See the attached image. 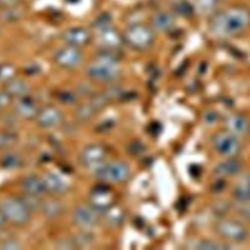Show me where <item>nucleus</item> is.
Listing matches in <instances>:
<instances>
[{"label": "nucleus", "mask_w": 250, "mask_h": 250, "mask_svg": "<svg viewBox=\"0 0 250 250\" xmlns=\"http://www.w3.org/2000/svg\"><path fill=\"white\" fill-rule=\"evenodd\" d=\"M3 165L7 168H16L20 165V158L18 155L14 153H9L6 154L3 157Z\"/></svg>", "instance_id": "c85d7f7f"}, {"label": "nucleus", "mask_w": 250, "mask_h": 250, "mask_svg": "<svg viewBox=\"0 0 250 250\" xmlns=\"http://www.w3.org/2000/svg\"><path fill=\"white\" fill-rule=\"evenodd\" d=\"M219 0H194L193 8L200 15L211 16L217 12Z\"/></svg>", "instance_id": "5701e85b"}, {"label": "nucleus", "mask_w": 250, "mask_h": 250, "mask_svg": "<svg viewBox=\"0 0 250 250\" xmlns=\"http://www.w3.org/2000/svg\"><path fill=\"white\" fill-rule=\"evenodd\" d=\"M15 68L10 64H3L0 65V80L2 81H9L14 78L15 76Z\"/></svg>", "instance_id": "cd10ccee"}, {"label": "nucleus", "mask_w": 250, "mask_h": 250, "mask_svg": "<svg viewBox=\"0 0 250 250\" xmlns=\"http://www.w3.org/2000/svg\"><path fill=\"white\" fill-rule=\"evenodd\" d=\"M5 91L11 97H18L21 99V98L27 97L29 92V87L24 81L21 79L13 78L6 82Z\"/></svg>", "instance_id": "aec40b11"}, {"label": "nucleus", "mask_w": 250, "mask_h": 250, "mask_svg": "<svg viewBox=\"0 0 250 250\" xmlns=\"http://www.w3.org/2000/svg\"><path fill=\"white\" fill-rule=\"evenodd\" d=\"M43 184L45 189L53 193H62L67 189L66 183L58 175L48 173L43 177Z\"/></svg>", "instance_id": "6ab92c4d"}, {"label": "nucleus", "mask_w": 250, "mask_h": 250, "mask_svg": "<svg viewBox=\"0 0 250 250\" xmlns=\"http://www.w3.org/2000/svg\"><path fill=\"white\" fill-rule=\"evenodd\" d=\"M11 96L4 90L3 92H0V107H5L10 104Z\"/></svg>", "instance_id": "473e14b6"}, {"label": "nucleus", "mask_w": 250, "mask_h": 250, "mask_svg": "<svg viewBox=\"0 0 250 250\" xmlns=\"http://www.w3.org/2000/svg\"><path fill=\"white\" fill-rule=\"evenodd\" d=\"M20 1H21V0H0V4L2 7H5V6L16 5V4L20 3Z\"/></svg>", "instance_id": "f704fd0d"}, {"label": "nucleus", "mask_w": 250, "mask_h": 250, "mask_svg": "<svg viewBox=\"0 0 250 250\" xmlns=\"http://www.w3.org/2000/svg\"><path fill=\"white\" fill-rule=\"evenodd\" d=\"M173 12L174 15L182 17V18H188L193 14L194 8L191 7L187 1L179 0L173 5Z\"/></svg>", "instance_id": "b1692460"}, {"label": "nucleus", "mask_w": 250, "mask_h": 250, "mask_svg": "<svg viewBox=\"0 0 250 250\" xmlns=\"http://www.w3.org/2000/svg\"><path fill=\"white\" fill-rule=\"evenodd\" d=\"M105 156L104 148L100 145H91L81 153V161L91 167H100Z\"/></svg>", "instance_id": "4468645a"}, {"label": "nucleus", "mask_w": 250, "mask_h": 250, "mask_svg": "<svg viewBox=\"0 0 250 250\" xmlns=\"http://www.w3.org/2000/svg\"><path fill=\"white\" fill-rule=\"evenodd\" d=\"M237 204H238L236 208L237 216L246 224H250V201L237 203Z\"/></svg>", "instance_id": "bb28decb"}, {"label": "nucleus", "mask_w": 250, "mask_h": 250, "mask_svg": "<svg viewBox=\"0 0 250 250\" xmlns=\"http://www.w3.org/2000/svg\"><path fill=\"white\" fill-rule=\"evenodd\" d=\"M0 211L4 215L6 221L16 225H22L29 219V209L21 199H5L0 206Z\"/></svg>", "instance_id": "423d86ee"}, {"label": "nucleus", "mask_w": 250, "mask_h": 250, "mask_svg": "<svg viewBox=\"0 0 250 250\" xmlns=\"http://www.w3.org/2000/svg\"><path fill=\"white\" fill-rule=\"evenodd\" d=\"M174 16L173 14L159 11L154 13L150 17V26L154 31L157 32H168L174 26Z\"/></svg>", "instance_id": "2eb2a0df"}, {"label": "nucleus", "mask_w": 250, "mask_h": 250, "mask_svg": "<svg viewBox=\"0 0 250 250\" xmlns=\"http://www.w3.org/2000/svg\"><path fill=\"white\" fill-rule=\"evenodd\" d=\"M62 39L66 45L80 49L90 42L91 33L85 27L74 26L64 30Z\"/></svg>", "instance_id": "9d476101"}, {"label": "nucleus", "mask_w": 250, "mask_h": 250, "mask_svg": "<svg viewBox=\"0 0 250 250\" xmlns=\"http://www.w3.org/2000/svg\"><path fill=\"white\" fill-rule=\"evenodd\" d=\"M82 53L79 48L66 45L60 49L55 55V62L63 68H74L78 66L82 61Z\"/></svg>", "instance_id": "6e6552de"}, {"label": "nucleus", "mask_w": 250, "mask_h": 250, "mask_svg": "<svg viewBox=\"0 0 250 250\" xmlns=\"http://www.w3.org/2000/svg\"><path fill=\"white\" fill-rule=\"evenodd\" d=\"M1 8H2V6H1V4H0V10H1Z\"/></svg>", "instance_id": "4c0bfd02"}, {"label": "nucleus", "mask_w": 250, "mask_h": 250, "mask_svg": "<svg viewBox=\"0 0 250 250\" xmlns=\"http://www.w3.org/2000/svg\"><path fill=\"white\" fill-rule=\"evenodd\" d=\"M213 149L224 158L237 157L241 152L239 138L224 129L213 135L211 139Z\"/></svg>", "instance_id": "39448f33"}, {"label": "nucleus", "mask_w": 250, "mask_h": 250, "mask_svg": "<svg viewBox=\"0 0 250 250\" xmlns=\"http://www.w3.org/2000/svg\"><path fill=\"white\" fill-rule=\"evenodd\" d=\"M248 136H249V139H250V131H249V134H248Z\"/></svg>", "instance_id": "e433bc0d"}, {"label": "nucleus", "mask_w": 250, "mask_h": 250, "mask_svg": "<svg viewBox=\"0 0 250 250\" xmlns=\"http://www.w3.org/2000/svg\"><path fill=\"white\" fill-rule=\"evenodd\" d=\"M37 123L44 128H51L59 125L62 115L59 109L54 106H46L40 109L36 115Z\"/></svg>", "instance_id": "ddd939ff"}, {"label": "nucleus", "mask_w": 250, "mask_h": 250, "mask_svg": "<svg viewBox=\"0 0 250 250\" xmlns=\"http://www.w3.org/2000/svg\"><path fill=\"white\" fill-rule=\"evenodd\" d=\"M242 163L237 157H229L220 161L214 168L213 173L217 178L226 179L237 176L241 173Z\"/></svg>", "instance_id": "f8f14e48"}, {"label": "nucleus", "mask_w": 250, "mask_h": 250, "mask_svg": "<svg viewBox=\"0 0 250 250\" xmlns=\"http://www.w3.org/2000/svg\"><path fill=\"white\" fill-rule=\"evenodd\" d=\"M217 120H218V115H217V113L215 111L211 110V111L205 112V114H204V121H205V123L213 124Z\"/></svg>", "instance_id": "2f4dec72"}, {"label": "nucleus", "mask_w": 250, "mask_h": 250, "mask_svg": "<svg viewBox=\"0 0 250 250\" xmlns=\"http://www.w3.org/2000/svg\"><path fill=\"white\" fill-rule=\"evenodd\" d=\"M230 196L236 203L250 201V172L237 175L230 188Z\"/></svg>", "instance_id": "1a4fd4ad"}, {"label": "nucleus", "mask_w": 250, "mask_h": 250, "mask_svg": "<svg viewBox=\"0 0 250 250\" xmlns=\"http://www.w3.org/2000/svg\"><path fill=\"white\" fill-rule=\"evenodd\" d=\"M16 142V137L10 133H0V148L8 147L14 145Z\"/></svg>", "instance_id": "c756f323"}, {"label": "nucleus", "mask_w": 250, "mask_h": 250, "mask_svg": "<svg viewBox=\"0 0 250 250\" xmlns=\"http://www.w3.org/2000/svg\"><path fill=\"white\" fill-rule=\"evenodd\" d=\"M44 214L50 218H56L62 212V205L58 201H49L45 205L42 206Z\"/></svg>", "instance_id": "393cba45"}, {"label": "nucleus", "mask_w": 250, "mask_h": 250, "mask_svg": "<svg viewBox=\"0 0 250 250\" xmlns=\"http://www.w3.org/2000/svg\"><path fill=\"white\" fill-rule=\"evenodd\" d=\"M225 129L238 138L249 134L250 123L248 119L240 113H230L226 116L224 121Z\"/></svg>", "instance_id": "9b49d317"}, {"label": "nucleus", "mask_w": 250, "mask_h": 250, "mask_svg": "<svg viewBox=\"0 0 250 250\" xmlns=\"http://www.w3.org/2000/svg\"><path fill=\"white\" fill-rule=\"evenodd\" d=\"M0 31H1V27H0Z\"/></svg>", "instance_id": "58836bf2"}, {"label": "nucleus", "mask_w": 250, "mask_h": 250, "mask_svg": "<svg viewBox=\"0 0 250 250\" xmlns=\"http://www.w3.org/2000/svg\"><path fill=\"white\" fill-rule=\"evenodd\" d=\"M21 186L23 190L27 194L40 195L43 191L46 190L43 184V180L35 176H27L26 178H24Z\"/></svg>", "instance_id": "4be33fe9"}, {"label": "nucleus", "mask_w": 250, "mask_h": 250, "mask_svg": "<svg viewBox=\"0 0 250 250\" xmlns=\"http://www.w3.org/2000/svg\"><path fill=\"white\" fill-rule=\"evenodd\" d=\"M100 41L105 50L113 51L123 43V38L122 35L108 26L100 29Z\"/></svg>", "instance_id": "f3484780"}, {"label": "nucleus", "mask_w": 250, "mask_h": 250, "mask_svg": "<svg viewBox=\"0 0 250 250\" xmlns=\"http://www.w3.org/2000/svg\"><path fill=\"white\" fill-rule=\"evenodd\" d=\"M73 219L81 227H92L98 222L96 209L86 205H81L75 209Z\"/></svg>", "instance_id": "dca6fc26"}, {"label": "nucleus", "mask_w": 250, "mask_h": 250, "mask_svg": "<svg viewBox=\"0 0 250 250\" xmlns=\"http://www.w3.org/2000/svg\"><path fill=\"white\" fill-rule=\"evenodd\" d=\"M15 110L20 116H21L23 118L36 117V115L39 111L37 109L35 104L33 103V101L29 100L27 97L20 99V101L17 103V104L15 106Z\"/></svg>", "instance_id": "412c9836"}, {"label": "nucleus", "mask_w": 250, "mask_h": 250, "mask_svg": "<svg viewBox=\"0 0 250 250\" xmlns=\"http://www.w3.org/2000/svg\"><path fill=\"white\" fill-rule=\"evenodd\" d=\"M111 52L104 50L96 58L95 62L87 66L86 72L90 78L105 82L112 81L119 76L118 60Z\"/></svg>", "instance_id": "f03ea898"}, {"label": "nucleus", "mask_w": 250, "mask_h": 250, "mask_svg": "<svg viewBox=\"0 0 250 250\" xmlns=\"http://www.w3.org/2000/svg\"><path fill=\"white\" fill-rule=\"evenodd\" d=\"M113 197L111 192L107 188H96L90 196L91 206L96 210H105L112 203Z\"/></svg>", "instance_id": "a211bd4d"}, {"label": "nucleus", "mask_w": 250, "mask_h": 250, "mask_svg": "<svg viewBox=\"0 0 250 250\" xmlns=\"http://www.w3.org/2000/svg\"><path fill=\"white\" fill-rule=\"evenodd\" d=\"M94 114V109L90 105H82L77 110V115L82 120H87Z\"/></svg>", "instance_id": "7c9ffc66"}, {"label": "nucleus", "mask_w": 250, "mask_h": 250, "mask_svg": "<svg viewBox=\"0 0 250 250\" xmlns=\"http://www.w3.org/2000/svg\"><path fill=\"white\" fill-rule=\"evenodd\" d=\"M4 249H20V244L14 240H9V241H5V243L2 244L1 246Z\"/></svg>", "instance_id": "72a5a7b5"}, {"label": "nucleus", "mask_w": 250, "mask_h": 250, "mask_svg": "<svg viewBox=\"0 0 250 250\" xmlns=\"http://www.w3.org/2000/svg\"><path fill=\"white\" fill-rule=\"evenodd\" d=\"M5 222H6V219H5L4 215L2 214V212L0 211V229L3 227V225L5 224Z\"/></svg>", "instance_id": "c9c22d12"}, {"label": "nucleus", "mask_w": 250, "mask_h": 250, "mask_svg": "<svg viewBox=\"0 0 250 250\" xmlns=\"http://www.w3.org/2000/svg\"><path fill=\"white\" fill-rule=\"evenodd\" d=\"M99 179L106 182H123L129 177V168L125 163L112 162L106 165H101L96 170Z\"/></svg>", "instance_id": "0eeeda50"}, {"label": "nucleus", "mask_w": 250, "mask_h": 250, "mask_svg": "<svg viewBox=\"0 0 250 250\" xmlns=\"http://www.w3.org/2000/svg\"><path fill=\"white\" fill-rule=\"evenodd\" d=\"M214 231L226 243L240 244L249 237V229L241 219L221 218L215 223Z\"/></svg>", "instance_id": "7ed1b4c3"}, {"label": "nucleus", "mask_w": 250, "mask_h": 250, "mask_svg": "<svg viewBox=\"0 0 250 250\" xmlns=\"http://www.w3.org/2000/svg\"><path fill=\"white\" fill-rule=\"evenodd\" d=\"M195 248H198V249H208V250H211V249H227V248H229V245H228L227 243L225 242H217V241H214V240H210V239H203V240H200L197 242V244L195 245Z\"/></svg>", "instance_id": "a878e982"}, {"label": "nucleus", "mask_w": 250, "mask_h": 250, "mask_svg": "<svg viewBox=\"0 0 250 250\" xmlns=\"http://www.w3.org/2000/svg\"><path fill=\"white\" fill-rule=\"evenodd\" d=\"M210 31L220 38H233L242 35L250 28V8L233 5L217 11L209 17Z\"/></svg>", "instance_id": "f257e3e1"}, {"label": "nucleus", "mask_w": 250, "mask_h": 250, "mask_svg": "<svg viewBox=\"0 0 250 250\" xmlns=\"http://www.w3.org/2000/svg\"><path fill=\"white\" fill-rule=\"evenodd\" d=\"M154 30L150 25L136 22L127 26L122 34L123 42L137 51H146L154 43Z\"/></svg>", "instance_id": "20e7f679"}]
</instances>
